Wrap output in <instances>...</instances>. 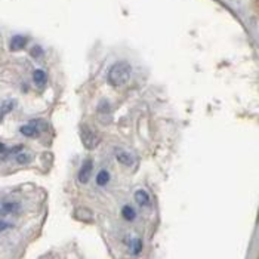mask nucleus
<instances>
[{
  "label": "nucleus",
  "mask_w": 259,
  "mask_h": 259,
  "mask_svg": "<svg viewBox=\"0 0 259 259\" xmlns=\"http://www.w3.org/2000/svg\"><path fill=\"white\" fill-rule=\"evenodd\" d=\"M131 73H132L131 65L127 62H124V61H119V62H116L110 68V71H108V81L114 88H123L131 80Z\"/></svg>",
  "instance_id": "f257e3e1"
},
{
  "label": "nucleus",
  "mask_w": 259,
  "mask_h": 259,
  "mask_svg": "<svg viewBox=\"0 0 259 259\" xmlns=\"http://www.w3.org/2000/svg\"><path fill=\"white\" fill-rule=\"evenodd\" d=\"M80 140L83 142L84 148H88V150H94L100 142V138L97 137V134L86 124L80 126Z\"/></svg>",
  "instance_id": "f03ea898"
},
{
  "label": "nucleus",
  "mask_w": 259,
  "mask_h": 259,
  "mask_svg": "<svg viewBox=\"0 0 259 259\" xmlns=\"http://www.w3.org/2000/svg\"><path fill=\"white\" fill-rule=\"evenodd\" d=\"M92 170H94V161L91 159H86L81 163V167H80L79 170V177H77L80 184H86L88 181L91 180Z\"/></svg>",
  "instance_id": "7ed1b4c3"
},
{
  "label": "nucleus",
  "mask_w": 259,
  "mask_h": 259,
  "mask_svg": "<svg viewBox=\"0 0 259 259\" xmlns=\"http://www.w3.org/2000/svg\"><path fill=\"white\" fill-rule=\"evenodd\" d=\"M21 212V203L15 200H5L2 203V213L5 215H17Z\"/></svg>",
  "instance_id": "20e7f679"
},
{
  "label": "nucleus",
  "mask_w": 259,
  "mask_h": 259,
  "mask_svg": "<svg viewBox=\"0 0 259 259\" xmlns=\"http://www.w3.org/2000/svg\"><path fill=\"white\" fill-rule=\"evenodd\" d=\"M20 132L27 138H39L40 137V129L37 127V124H33V123L21 126Z\"/></svg>",
  "instance_id": "39448f33"
},
{
  "label": "nucleus",
  "mask_w": 259,
  "mask_h": 259,
  "mask_svg": "<svg viewBox=\"0 0 259 259\" xmlns=\"http://www.w3.org/2000/svg\"><path fill=\"white\" fill-rule=\"evenodd\" d=\"M74 218L81 222H94V212L88 207H79L74 210Z\"/></svg>",
  "instance_id": "423d86ee"
},
{
  "label": "nucleus",
  "mask_w": 259,
  "mask_h": 259,
  "mask_svg": "<svg viewBox=\"0 0 259 259\" xmlns=\"http://www.w3.org/2000/svg\"><path fill=\"white\" fill-rule=\"evenodd\" d=\"M135 201L140 204L141 207H145V206H148L150 204V196L147 194V191H144V190H138L137 193H135Z\"/></svg>",
  "instance_id": "0eeeda50"
},
{
  "label": "nucleus",
  "mask_w": 259,
  "mask_h": 259,
  "mask_svg": "<svg viewBox=\"0 0 259 259\" xmlns=\"http://www.w3.org/2000/svg\"><path fill=\"white\" fill-rule=\"evenodd\" d=\"M25 43H27V39L24 36H14L11 39L9 45H11V49L12 51H20V49H22L25 46Z\"/></svg>",
  "instance_id": "6e6552de"
},
{
  "label": "nucleus",
  "mask_w": 259,
  "mask_h": 259,
  "mask_svg": "<svg viewBox=\"0 0 259 259\" xmlns=\"http://www.w3.org/2000/svg\"><path fill=\"white\" fill-rule=\"evenodd\" d=\"M116 157H117V160H119L123 166H131L134 163V157L129 153H126V151H119Z\"/></svg>",
  "instance_id": "1a4fd4ad"
},
{
  "label": "nucleus",
  "mask_w": 259,
  "mask_h": 259,
  "mask_svg": "<svg viewBox=\"0 0 259 259\" xmlns=\"http://www.w3.org/2000/svg\"><path fill=\"white\" fill-rule=\"evenodd\" d=\"M121 215H123V218L126 221H134L137 218V212H135V209L132 206H123Z\"/></svg>",
  "instance_id": "9d476101"
},
{
  "label": "nucleus",
  "mask_w": 259,
  "mask_h": 259,
  "mask_svg": "<svg viewBox=\"0 0 259 259\" xmlns=\"http://www.w3.org/2000/svg\"><path fill=\"white\" fill-rule=\"evenodd\" d=\"M33 80H34L36 84L43 86V84L46 83V73H45L43 70H36V71L33 73Z\"/></svg>",
  "instance_id": "9b49d317"
},
{
  "label": "nucleus",
  "mask_w": 259,
  "mask_h": 259,
  "mask_svg": "<svg viewBox=\"0 0 259 259\" xmlns=\"http://www.w3.org/2000/svg\"><path fill=\"white\" fill-rule=\"evenodd\" d=\"M108 181H110V174H108V170H101L100 174H98V177H97V184L102 187V185H107Z\"/></svg>",
  "instance_id": "f8f14e48"
},
{
  "label": "nucleus",
  "mask_w": 259,
  "mask_h": 259,
  "mask_svg": "<svg viewBox=\"0 0 259 259\" xmlns=\"http://www.w3.org/2000/svg\"><path fill=\"white\" fill-rule=\"evenodd\" d=\"M131 249H132V253L134 255H140L141 250H142V241L141 239H134L131 243Z\"/></svg>",
  "instance_id": "ddd939ff"
},
{
  "label": "nucleus",
  "mask_w": 259,
  "mask_h": 259,
  "mask_svg": "<svg viewBox=\"0 0 259 259\" xmlns=\"http://www.w3.org/2000/svg\"><path fill=\"white\" fill-rule=\"evenodd\" d=\"M30 161H31V156L27 154V153H20V154L17 156V163H20V164H27V163H30Z\"/></svg>",
  "instance_id": "4468645a"
},
{
  "label": "nucleus",
  "mask_w": 259,
  "mask_h": 259,
  "mask_svg": "<svg viewBox=\"0 0 259 259\" xmlns=\"http://www.w3.org/2000/svg\"><path fill=\"white\" fill-rule=\"evenodd\" d=\"M14 105H15V101H9V102H3V110H2V117H5V114H6L8 111H11Z\"/></svg>",
  "instance_id": "2eb2a0df"
}]
</instances>
